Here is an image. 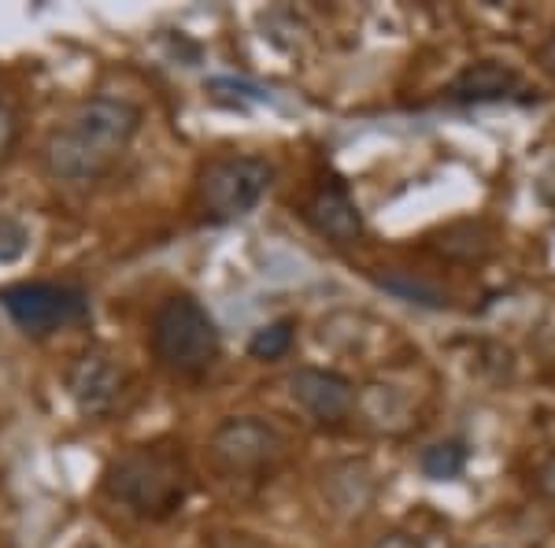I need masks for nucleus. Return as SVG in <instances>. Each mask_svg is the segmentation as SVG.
<instances>
[{
    "instance_id": "1",
    "label": "nucleus",
    "mask_w": 555,
    "mask_h": 548,
    "mask_svg": "<svg viewBox=\"0 0 555 548\" xmlns=\"http://www.w3.org/2000/svg\"><path fill=\"white\" fill-rule=\"evenodd\" d=\"M141 130V107L127 97H89L49 130L41 164L60 186H93L112 175Z\"/></svg>"
},
{
    "instance_id": "2",
    "label": "nucleus",
    "mask_w": 555,
    "mask_h": 548,
    "mask_svg": "<svg viewBox=\"0 0 555 548\" xmlns=\"http://www.w3.org/2000/svg\"><path fill=\"white\" fill-rule=\"evenodd\" d=\"M104 497L138 519H167L190 497V471L175 448L138 445L104 471Z\"/></svg>"
},
{
    "instance_id": "3",
    "label": "nucleus",
    "mask_w": 555,
    "mask_h": 548,
    "mask_svg": "<svg viewBox=\"0 0 555 548\" xmlns=\"http://www.w3.org/2000/svg\"><path fill=\"white\" fill-rule=\"evenodd\" d=\"M149 345L152 359L167 374H175V379H201L219 359L222 337L215 319L208 316V308L196 296L171 293L167 301H159L156 316H152Z\"/></svg>"
},
{
    "instance_id": "4",
    "label": "nucleus",
    "mask_w": 555,
    "mask_h": 548,
    "mask_svg": "<svg viewBox=\"0 0 555 548\" xmlns=\"http://www.w3.org/2000/svg\"><path fill=\"white\" fill-rule=\"evenodd\" d=\"M274 167L263 156H215L196 175V208L208 222L245 219L267 196Z\"/></svg>"
},
{
    "instance_id": "5",
    "label": "nucleus",
    "mask_w": 555,
    "mask_h": 548,
    "mask_svg": "<svg viewBox=\"0 0 555 548\" xmlns=\"http://www.w3.org/2000/svg\"><path fill=\"white\" fill-rule=\"evenodd\" d=\"M0 308L26 337H52L89 319V296L78 285L60 282H20L0 290Z\"/></svg>"
},
{
    "instance_id": "6",
    "label": "nucleus",
    "mask_w": 555,
    "mask_h": 548,
    "mask_svg": "<svg viewBox=\"0 0 555 548\" xmlns=\"http://www.w3.org/2000/svg\"><path fill=\"white\" fill-rule=\"evenodd\" d=\"M285 448L289 445H285L282 430L256 416L222 419L208 442L215 467L227 474H237V479L274 471V467L285 460Z\"/></svg>"
},
{
    "instance_id": "7",
    "label": "nucleus",
    "mask_w": 555,
    "mask_h": 548,
    "mask_svg": "<svg viewBox=\"0 0 555 548\" xmlns=\"http://www.w3.org/2000/svg\"><path fill=\"white\" fill-rule=\"evenodd\" d=\"M130 390V374L112 353L104 348H86L82 356H75V364L67 367V393L78 404L82 416H107L119 408V400Z\"/></svg>"
},
{
    "instance_id": "8",
    "label": "nucleus",
    "mask_w": 555,
    "mask_h": 548,
    "mask_svg": "<svg viewBox=\"0 0 555 548\" xmlns=\"http://www.w3.org/2000/svg\"><path fill=\"white\" fill-rule=\"evenodd\" d=\"M285 385H289L293 404L319 426H341L356 416V404H360L356 385L326 367H297Z\"/></svg>"
},
{
    "instance_id": "9",
    "label": "nucleus",
    "mask_w": 555,
    "mask_h": 548,
    "mask_svg": "<svg viewBox=\"0 0 555 548\" xmlns=\"http://www.w3.org/2000/svg\"><path fill=\"white\" fill-rule=\"evenodd\" d=\"M304 212H308L311 227L326 241H334V245H356V241L363 238V215L356 208L352 196H348L345 186H337V182L319 186Z\"/></svg>"
},
{
    "instance_id": "10",
    "label": "nucleus",
    "mask_w": 555,
    "mask_h": 548,
    "mask_svg": "<svg viewBox=\"0 0 555 548\" xmlns=\"http://www.w3.org/2000/svg\"><path fill=\"white\" fill-rule=\"evenodd\" d=\"M518 89H522V75L515 67L500 64V60H478V64L463 67L452 78L449 97L460 104H492V101H507Z\"/></svg>"
},
{
    "instance_id": "11",
    "label": "nucleus",
    "mask_w": 555,
    "mask_h": 548,
    "mask_svg": "<svg viewBox=\"0 0 555 548\" xmlns=\"http://www.w3.org/2000/svg\"><path fill=\"white\" fill-rule=\"evenodd\" d=\"M418 467H423L426 479L434 482H452L463 474V467H467V445L455 442V437H449V442H434L423 448V456H418Z\"/></svg>"
},
{
    "instance_id": "12",
    "label": "nucleus",
    "mask_w": 555,
    "mask_h": 548,
    "mask_svg": "<svg viewBox=\"0 0 555 548\" xmlns=\"http://www.w3.org/2000/svg\"><path fill=\"white\" fill-rule=\"evenodd\" d=\"M293 341H297V319H274L267 322V327H259L253 337H248V356L253 359H263V364H271V359H282L289 356Z\"/></svg>"
},
{
    "instance_id": "13",
    "label": "nucleus",
    "mask_w": 555,
    "mask_h": 548,
    "mask_svg": "<svg viewBox=\"0 0 555 548\" xmlns=\"http://www.w3.org/2000/svg\"><path fill=\"white\" fill-rule=\"evenodd\" d=\"M30 248V230L15 215H0V264H15Z\"/></svg>"
},
{
    "instance_id": "14",
    "label": "nucleus",
    "mask_w": 555,
    "mask_h": 548,
    "mask_svg": "<svg viewBox=\"0 0 555 548\" xmlns=\"http://www.w3.org/2000/svg\"><path fill=\"white\" fill-rule=\"evenodd\" d=\"M378 282L385 285V290H392L397 296H404V301H418V304H434V308H441L444 296L434 290V285L426 282H408L404 275H382Z\"/></svg>"
},
{
    "instance_id": "15",
    "label": "nucleus",
    "mask_w": 555,
    "mask_h": 548,
    "mask_svg": "<svg viewBox=\"0 0 555 548\" xmlns=\"http://www.w3.org/2000/svg\"><path fill=\"white\" fill-rule=\"evenodd\" d=\"M15 145H20V115L8 104V97H0V164H8Z\"/></svg>"
},
{
    "instance_id": "16",
    "label": "nucleus",
    "mask_w": 555,
    "mask_h": 548,
    "mask_svg": "<svg viewBox=\"0 0 555 548\" xmlns=\"http://www.w3.org/2000/svg\"><path fill=\"white\" fill-rule=\"evenodd\" d=\"M537 489H541V497L555 508V453L541 463V471H537Z\"/></svg>"
},
{
    "instance_id": "17",
    "label": "nucleus",
    "mask_w": 555,
    "mask_h": 548,
    "mask_svg": "<svg viewBox=\"0 0 555 548\" xmlns=\"http://www.w3.org/2000/svg\"><path fill=\"white\" fill-rule=\"evenodd\" d=\"M537 64H541V71H548V75L555 78V30L541 41V49H537Z\"/></svg>"
},
{
    "instance_id": "18",
    "label": "nucleus",
    "mask_w": 555,
    "mask_h": 548,
    "mask_svg": "<svg viewBox=\"0 0 555 548\" xmlns=\"http://www.w3.org/2000/svg\"><path fill=\"white\" fill-rule=\"evenodd\" d=\"M374 548H423V541H415L411 534H385Z\"/></svg>"
}]
</instances>
